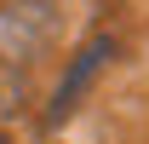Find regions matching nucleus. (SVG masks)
Returning a JSON list of instances; mask_svg holds the SVG:
<instances>
[{
  "instance_id": "7ed1b4c3",
  "label": "nucleus",
  "mask_w": 149,
  "mask_h": 144,
  "mask_svg": "<svg viewBox=\"0 0 149 144\" xmlns=\"http://www.w3.org/2000/svg\"><path fill=\"white\" fill-rule=\"evenodd\" d=\"M0 144H6V138H0Z\"/></svg>"
},
{
  "instance_id": "f03ea898",
  "label": "nucleus",
  "mask_w": 149,
  "mask_h": 144,
  "mask_svg": "<svg viewBox=\"0 0 149 144\" xmlns=\"http://www.w3.org/2000/svg\"><path fill=\"white\" fill-rule=\"evenodd\" d=\"M109 58H115V40H109V35H97L92 46H80V58L69 64V75H63V87H57V98H52V121H63V115L80 104V92L92 87V75L103 69Z\"/></svg>"
},
{
  "instance_id": "f257e3e1",
  "label": "nucleus",
  "mask_w": 149,
  "mask_h": 144,
  "mask_svg": "<svg viewBox=\"0 0 149 144\" xmlns=\"http://www.w3.org/2000/svg\"><path fill=\"white\" fill-rule=\"evenodd\" d=\"M52 40V0H17L0 12V58L6 64H29Z\"/></svg>"
}]
</instances>
